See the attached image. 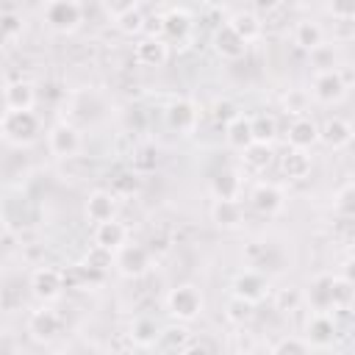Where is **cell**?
I'll list each match as a JSON object with an SVG mask.
<instances>
[{"label": "cell", "mask_w": 355, "mask_h": 355, "mask_svg": "<svg viewBox=\"0 0 355 355\" xmlns=\"http://www.w3.org/2000/svg\"><path fill=\"white\" fill-rule=\"evenodd\" d=\"M39 128H42V122L33 114V108H6L0 114V136L17 147L31 144L39 136Z\"/></svg>", "instance_id": "1"}, {"label": "cell", "mask_w": 355, "mask_h": 355, "mask_svg": "<svg viewBox=\"0 0 355 355\" xmlns=\"http://www.w3.org/2000/svg\"><path fill=\"white\" fill-rule=\"evenodd\" d=\"M205 308V297L200 291V286L194 283H180L166 294V311L178 319V322H191L202 313Z\"/></svg>", "instance_id": "2"}, {"label": "cell", "mask_w": 355, "mask_h": 355, "mask_svg": "<svg viewBox=\"0 0 355 355\" xmlns=\"http://www.w3.org/2000/svg\"><path fill=\"white\" fill-rule=\"evenodd\" d=\"M153 266V252L144 244H122L119 250H114V269L122 277H141L147 275Z\"/></svg>", "instance_id": "3"}, {"label": "cell", "mask_w": 355, "mask_h": 355, "mask_svg": "<svg viewBox=\"0 0 355 355\" xmlns=\"http://www.w3.org/2000/svg\"><path fill=\"white\" fill-rule=\"evenodd\" d=\"M83 19L80 0H47L44 3V22L55 33H72Z\"/></svg>", "instance_id": "4"}, {"label": "cell", "mask_w": 355, "mask_h": 355, "mask_svg": "<svg viewBox=\"0 0 355 355\" xmlns=\"http://www.w3.org/2000/svg\"><path fill=\"white\" fill-rule=\"evenodd\" d=\"M347 86H349V80H344L338 69H333V67L319 69L311 80V94L308 97H313L322 105H330V103H338L347 94Z\"/></svg>", "instance_id": "5"}, {"label": "cell", "mask_w": 355, "mask_h": 355, "mask_svg": "<svg viewBox=\"0 0 355 355\" xmlns=\"http://www.w3.org/2000/svg\"><path fill=\"white\" fill-rule=\"evenodd\" d=\"M61 330H64V316H61L55 308L42 305V308H36V311L28 316V333H31V338H36V341H42V344L55 341V338L61 336Z\"/></svg>", "instance_id": "6"}, {"label": "cell", "mask_w": 355, "mask_h": 355, "mask_svg": "<svg viewBox=\"0 0 355 355\" xmlns=\"http://www.w3.org/2000/svg\"><path fill=\"white\" fill-rule=\"evenodd\" d=\"M80 144H83L80 130L72 122H58L47 133V150L55 158H75L78 150H80Z\"/></svg>", "instance_id": "7"}, {"label": "cell", "mask_w": 355, "mask_h": 355, "mask_svg": "<svg viewBox=\"0 0 355 355\" xmlns=\"http://www.w3.org/2000/svg\"><path fill=\"white\" fill-rule=\"evenodd\" d=\"M61 288H64V272L61 269H53V266H39L33 275H31V291L36 300L42 302H53L61 297Z\"/></svg>", "instance_id": "8"}, {"label": "cell", "mask_w": 355, "mask_h": 355, "mask_svg": "<svg viewBox=\"0 0 355 355\" xmlns=\"http://www.w3.org/2000/svg\"><path fill=\"white\" fill-rule=\"evenodd\" d=\"M166 125H169L172 130H178L180 136L194 133L197 125H200V111H197V105H194L191 100H186V97L172 100L169 108H166Z\"/></svg>", "instance_id": "9"}, {"label": "cell", "mask_w": 355, "mask_h": 355, "mask_svg": "<svg viewBox=\"0 0 355 355\" xmlns=\"http://www.w3.org/2000/svg\"><path fill=\"white\" fill-rule=\"evenodd\" d=\"M233 294L255 305V302H261V300L269 294V280H266L258 269H247V272H241V275L233 280Z\"/></svg>", "instance_id": "10"}, {"label": "cell", "mask_w": 355, "mask_h": 355, "mask_svg": "<svg viewBox=\"0 0 355 355\" xmlns=\"http://www.w3.org/2000/svg\"><path fill=\"white\" fill-rule=\"evenodd\" d=\"M336 338V322L330 311H313V316L305 324V341L311 347H327Z\"/></svg>", "instance_id": "11"}, {"label": "cell", "mask_w": 355, "mask_h": 355, "mask_svg": "<svg viewBox=\"0 0 355 355\" xmlns=\"http://www.w3.org/2000/svg\"><path fill=\"white\" fill-rule=\"evenodd\" d=\"M191 14L183 8H172L169 14L161 17V39L164 42H189L191 36Z\"/></svg>", "instance_id": "12"}, {"label": "cell", "mask_w": 355, "mask_h": 355, "mask_svg": "<svg viewBox=\"0 0 355 355\" xmlns=\"http://www.w3.org/2000/svg\"><path fill=\"white\" fill-rule=\"evenodd\" d=\"M166 58H169V44L161 36L158 39L147 36V39L136 42V47H133V61L139 67H164Z\"/></svg>", "instance_id": "13"}, {"label": "cell", "mask_w": 355, "mask_h": 355, "mask_svg": "<svg viewBox=\"0 0 355 355\" xmlns=\"http://www.w3.org/2000/svg\"><path fill=\"white\" fill-rule=\"evenodd\" d=\"M250 202H252V208H255L258 214L275 216V214L283 211L286 197H283L280 186H275V183H258V186L250 191Z\"/></svg>", "instance_id": "14"}, {"label": "cell", "mask_w": 355, "mask_h": 355, "mask_svg": "<svg viewBox=\"0 0 355 355\" xmlns=\"http://www.w3.org/2000/svg\"><path fill=\"white\" fill-rule=\"evenodd\" d=\"M116 216V194L111 189H97L89 194L86 200V219L92 225L97 222H105V219H114Z\"/></svg>", "instance_id": "15"}, {"label": "cell", "mask_w": 355, "mask_h": 355, "mask_svg": "<svg viewBox=\"0 0 355 355\" xmlns=\"http://www.w3.org/2000/svg\"><path fill=\"white\" fill-rule=\"evenodd\" d=\"M92 239H94V247H103V250L114 252V250H119L128 241V225H122L116 216L105 219V222H97Z\"/></svg>", "instance_id": "16"}, {"label": "cell", "mask_w": 355, "mask_h": 355, "mask_svg": "<svg viewBox=\"0 0 355 355\" xmlns=\"http://www.w3.org/2000/svg\"><path fill=\"white\" fill-rule=\"evenodd\" d=\"M286 139H288V147H297V150H308L311 144H316L319 141V125L311 119V116H294L291 119V125H288V133H286Z\"/></svg>", "instance_id": "17"}, {"label": "cell", "mask_w": 355, "mask_h": 355, "mask_svg": "<svg viewBox=\"0 0 355 355\" xmlns=\"http://www.w3.org/2000/svg\"><path fill=\"white\" fill-rule=\"evenodd\" d=\"M214 47H216V53H219L222 58H227V61H239V58H244V53H247V42H244L227 22L214 33Z\"/></svg>", "instance_id": "18"}, {"label": "cell", "mask_w": 355, "mask_h": 355, "mask_svg": "<svg viewBox=\"0 0 355 355\" xmlns=\"http://www.w3.org/2000/svg\"><path fill=\"white\" fill-rule=\"evenodd\" d=\"M319 141H324L333 150H341V147H347L352 141V125L347 119H341V116H330L319 128Z\"/></svg>", "instance_id": "19"}, {"label": "cell", "mask_w": 355, "mask_h": 355, "mask_svg": "<svg viewBox=\"0 0 355 355\" xmlns=\"http://www.w3.org/2000/svg\"><path fill=\"white\" fill-rule=\"evenodd\" d=\"M211 194L214 200H239L241 194V172L239 169H222L211 178Z\"/></svg>", "instance_id": "20"}, {"label": "cell", "mask_w": 355, "mask_h": 355, "mask_svg": "<svg viewBox=\"0 0 355 355\" xmlns=\"http://www.w3.org/2000/svg\"><path fill=\"white\" fill-rule=\"evenodd\" d=\"M211 219H214L219 227L230 230V227H239V225L244 222V208H241L239 200H214V205H211Z\"/></svg>", "instance_id": "21"}, {"label": "cell", "mask_w": 355, "mask_h": 355, "mask_svg": "<svg viewBox=\"0 0 355 355\" xmlns=\"http://www.w3.org/2000/svg\"><path fill=\"white\" fill-rule=\"evenodd\" d=\"M291 42H294L300 50L313 53L316 47H322V44H324V31H322L316 22L302 19V22H297V25L291 28Z\"/></svg>", "instance_id": "22"}, {"label": "cell", "mask_w": 355, "mask_h": 355, "mask_svg": "<svg viewBox=\"0 0 355 355\" xmlns=\"http://www.w3.org/2000/svg\"><path fill=\"white\" fill-rule=\"evenodd\" d=\"M280 172H283L288 180H302V178H308V172H311V158L305 155V150L288 147V150L280 155Z\"/></svg>", "instance_id": "23"}, {"label": "cell", "mask_w": 355, "mask_h": 355, "mask_svg": "<svg viewBox=\"0 0 355 355\" xmlns=\"http://www.w3.org/2000/svg\"><path fill=\"white\" fill-rule=\"evenodd\" d=\"M247 44L250 42H255L261 33H263V22H261V17L255 14V11H236L233 17H230V22H227Z\"/></svg>", "instance_id": "24"}, {"label": "cell", "mask_w": 355, "mask_h": 355, "mask_svg": "<svg viewBox=\"0 0 355 355\" xmlns=\"http://www.w3.org/2000/svg\"><path fill=\"white\" fill-rule=\"evenodd\" d=\"M225 141L233 147V150H244L250 141H255L252 139V128H250V116H241V114H236L230 122H225Z\"/></svg>", "instance_id": "25"}, {"label": "cell", "mask_w": 355, "mask_h": 355, "mask_svg": "<svg viewBox=\"0 0 355 355\" xmlns=\"http://www.w3.org/2000/svg\"><path fill=\"white\" fill-rule=\"evenodd\" d=\"M3 103H6V108H33L36 92L28 80H17L3 89Z\"/></svg>", "instance_id": "26"}, {"label": "cell", "mask_w": 355, "mask_h": 355, "mask_svg": "<svg viewBox=\"0 0 355 355\" xmlns=\"http://www.w3.org/2000/svg\"><path fill=\"white\" fill-rule=\"evenodd\" d=\"M272 161V147L266 141H250L244 150H241V164L250 169V172H263Z\"/></svg>", "instance_id": "27"}, {"label": "cell", "mask_w": 355, "mask_h": 355, "mask_svg": "<svg viewBox=\"0 0 355 355\" xmlns=\"http://www.w3.org/2000/svg\"><path fill=\"white\" fill-rule=\"evenodd\" d=\"M158 324H155V319L153 316H136L133 322H130V341L136 344V347H155V338H158Z\"/></svg>", "instance_id": "28"}, {"label": "cell", "mask_w": 355, "mask_h": 355, "mask_svg": "<svg viewBox=\"0 0 355 355\" xmlns=\"http://www.w3.org/2000/svg\"><path fill=\"white\" fill-rule=\"evenodd\" d=\"M189 338H191V333L186 327H164V330H158L155 347L158 349H166V352H183V347H186Z\"/></svg>", "instance_id": "29"}, {"label": "cell", "mask_w": 355, "mask_h": 355, "mask_svg": "<svg viewBox=\"0 0 355 355\" xmlns=\"http://www.w3.org/2000/svg\"><path fill=\"white\" fill-rule=\"evenodd\" d=\"M250 128H252V139H255V141H266V144H272V139H275V133H277L275 116H266V114L250 116Z\"/></svg>", "instance_id": "30"}, {"label": "cell", "mask_w": 355, "mask_h": 355, "mask_svg": "<svg viewBox=\"0 0 355 355\" xmlns=\"http://www.w3.org/2000/svg\"><path fill=\"white\" fill-rule=\"evenodd\" d=\"M116 28H119L125 36L141 33V31H144V14H141V8L136 6V8L125 11V14H119V17H116Z\"/></svg>", "instance_id": "31"}, {"label": "cell", "mask_w": 355, "mask_h": 355, "mask_svg": "<svg viewBox=\"0 0 355 355\" xmlns=\"http://www.w3.org/2000/svg\"><path fill=\"white\" fill-rule=\"evenodd\" d=\"M225 316H227V322H233V324H244V322H250V316H252V302H247V300H241V297H230V302H227V311H225Z\"/></svg>", "instance_id": "32"}, {"label": "cell", "mask_w": 355, "mask_h": 355, "mask_svg": "<svg viewBox=\"0 0 355 355\" xmlns=\"http://www.w3.org/2000/svg\"><path fill=\"white\" fill-rule=\"evenodd\" d=\"M308 92H302V89H288V94L283 97V111L286 114H291V116H302L305 111H308Z\"/></svg>", "instance_id": "33"}, {"label": "cell", "mask_w": 355, "mask_h": 355, "mask_svg": "<svg viewBox=\"0 0 355 355\" xmlns=\"http://www.w3.org/2000/svg\"><path fill=\"white\" fill-rule=\"evenodd\" d=\"M22 33V19L17 17V14H0V47L6 44V42H11V39H17Z\"/></svg>", "instance_id": "34"}, {"label": "cell", "mask_w": 355, "mask_h": 355, "mask_svg": "<svg viewBox=\"0 0 355 355\" xmlns=\"http://www.w3.org/2000/svg\"><path fill=\"white\" fill-rule=\"evenodd\" d=\"M136 189H139V175H136V172H122V175H116L114 183H111V191H114L116 197H128V194H133Z\"/></svg>", "instance_id": "35"}, {"label": "cell", "mask_w": 355, "mask_h": 355, "mask_svg": "<svg viewBox=\"0 0 355 355\" xmlns=\"http://www.w3.org/2000/svg\"><path fill=\"white\" fill-rule=\"evenodd\" d=\"M275 302H277V311H297L302 302V294L297 288H280Z\"/></svg>", "instance_id": "36"}, {"label": "cell", "mask_w": 355, "mask_h": 355, "mask_svg": "<svg viewBox=\"0 0 355 355\" xmlns=\"http://www.w3.org/2000/svg\"><path fill=\"white\" fill-rule=\"evenodd\" d=\"M308 349H313V347L305 338H280L272 347V352H308Z\"/></svg>", "instance_id": "37"}, {"label": "cell", "mask_w": 355, "mask_h": 355, "mask_svg": "<svg viewBox=\"0 0 355 355\" xmlns=\"http://www.w3.org/2000/svg\"><path fill=\"white\" fill-rule=\"evenodd\" d=\"M330 14L336 19H352L355 17V0H330Z\"/></svg>", "instance_id": "38"}, {"label": "cell", "mask_w": 355, "mask_h": 355, "mask_svg": "<svg viewBox=\"0 0 355 355\" xmlns=\"http://www.w3.org/2000/svg\"><path fill=\"white\" fill-rule=\"evenodd\" d=\"M100 3H103V8H105L114 19H116L119 14H125V11H130V8H136V6H139L136 0H100Z\"/></svg>", "instance_id": "39"}, {"label": "cell", "mask_w": 355, "mask_h": 355, "mask_svg": "<svg viewBox=\"0 0 355 355\" xmlns=\"http://www.w3.org/2000/svg\"><path fill=\"white\" fill-rule=\"evenodd\" d=\"M349 200H352V186H349V183H344V189H341V191H338V197H336V208H338L344 216H349V214H352V202H349Z\"/></svg>", "instance_id": "40"}, {"label": "cell", "mask_w": 355, "mask_h": 355, "mask_svg": "<svg viewBox=\"0 0 355 355\" xmlns=\"http://www.w3.org/2000/svg\"><path fill=\"white\" fill-rule=\"evenodd\" d=\"M236 114H239V111H236L230 103H216V105H214V116H216L219 122H230Z\"/></svg>", "instance_id": "41"}, {"label": "cell", "mask_w": 355, "mask_h": 355, "mask_svg": "<svg viewBox=\"0 0 355 355\" xmlns=\"http://www.w3.org/2000/svg\"><path fill=\"white\" fill-rule=\"evenodd\" d=\"M252 6H255L258 14H272V11L280 8V0H252Z\"/></svg>", "instance_id": "42"}, {"label": "cell", "mask_w": 355, "mask_h": 355, "mask_svg": "<svg viewBox=\"0 0 355 355\" xmlns=\"http://www.w3.org/2000/svg\"><path fill=\"white\" fill-rule=\"evenodd\" d=\"M0 233H3V219H0Z\"/></svg>", "instance_id": "43"}]
</instances>
